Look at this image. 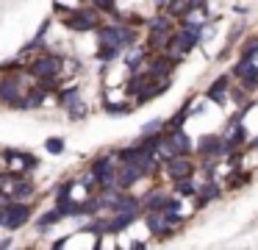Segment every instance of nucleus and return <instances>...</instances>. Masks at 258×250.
I'll return each mask as SVG.
<instances>
[{"mask_svg": "<svg viewBox=\"0 0 258 250\" xmlns=\"http://www.w3.org/2000/svg\"><path fill=\"white\" fill-rule=\"evenodd\" d=\"M103 20H106V17H103L95 6H89V3L78 6V9L67 11V14H61V17H56V22H61L64 31L75 33V36H86V33H92Z\"/></svg>", "mask_w": 258, "mask_h": 250, "instance_id": "1", "label": "nucleus"}, {"mask_svg": "<svg viewBox=\"0 0 258 250\" xmlns=\"http://www.w3.org/2000/svg\"><path fill=\"white\" fill-rule=\"evenodd\" d=\"M34 83L28 70H14V72H0V109H14L23 92Z\"/></svg>", "mask_w": 258, "mask_h": 250, "instance_id": "2", "label": "nucleus"}, {"mask_svg": "<svg viewBox=\"0 0 258 250\" xmlns=\"http://www.w3.org/2000/svg\"><path fill=\"white\" fill-rule=\"evenodd\" d=\"M0 211H3V220H0L3 231H23L34 220V200H6Z\"/></svg>", "mask_w": 258, "mask_h": 250, "instance_id": "3", "label": "nucleus"}, {"mask_svg": "<svg viewBox=\"0 0 258 250\" xmlns=\"http://www.w3.org/2000/svg\"><path fill=\"white\" fill-rule=\"evenodd\" d=\"M197 47H203V28H186V25H178L172 31V42H169V50L167 56L183 61L189 53H195Z\"/></svg>", "mask_w": 258, "mask_h": 250, "instance_id": "4", "label": "nucleus"}, {"mask_svg": "<svg viewBox=\"0 0 258 250\" xmlns=\"http://www.w3.org/2000/svg\"><path fill=\"white\" fill-rule=\"evenodd\" d=\"M233 150L236 147L219 131L217 133H203V136L195 139V159H219V161H225Z\"/></svg>", "mask_w": 258, "mask_h": 250, "instance_id": "5", "label": "nucleus"}, {"mask_svg": "<svg viewBox=\"0 0 258 250\" xmlns=\"http://www.w3.org/2000/svg\"><path fill=\"white\" fill-rule=\"evenodd\" d=\"M86 170H89V175L95 178L97 192L114 189V172H117V161H114V156L108 153V150H103V153L92 156L89 164H86Z\"/></svg>", "mask_w": 258, "mask_h": 250, "instance_id": "6", "label": "nucleus"}, {"mask_svg": "<svg viewBox=\"0 0 258 250\" xmlns=\"http://www.w3.org/2000/svg\"><path fill=\"white\" fill-rule=\"evenodd\" d=\"M3 161H6V172H14V175H31L39 167V156L17 147H3Z\"/></svg>", "mask_w": 258, "mask_h": 250, "instance_id": "7", "label": "nucleus"}, {"mask_svg": "<svg viewBox=\"0 0 258 250\" xmlns=\"http://www.w3.org/2000/svg\"><path fill=\"white\" fill-rule=\"evenodd\" d=\"M222 197H225L222 181H217V178H203V181H197V192L191 197V206H195V211H203Z\"/></svg>", "mask_w": 258, "mask_h": 250, "instance_id": "8", "label": "nucleus"}, {"mask_svg": "<svg viewBox=\"0 0 258 250\" xmlns=\"http://www.w3.org/2000/svg\"><path fill=\"white\" fill-rule=\"evenodd\" d=\"M186 175H197V159L195 156H169L161 161V178L175 181V178H186Z\"/></svg>", "mask_w": 258, "mask_h": 250, "instance_id": "9", "label": "nucleus"}, {"mask_svg": "<svg viewBox=\"0 0 258 250\" xmlns=\"http://www.w3.org/2000/svg\"><path fill=\"white\" fill-rule=\"evenodd\" d=\"M142 222L147 225V233L153 236V242H169V239L178 236V228H172L167 220L161 217V211H142Z\"/></svg>", "mask_w": 258, "mask_h": 250, "instance_id": "10", "label": "nucleus"}, {"mask_svg": "<svg viewBox=\"0 0 258 250\" xmlns=\"http://www.w3.org/2000/svg\"><path fill=\"white\" fill-rule=\"evenodd\" d=\"M222 133L225 139H228L230 144H233L236 150H244L247 147V142H250V133H247V122H244V117L236 111L233 117H228V122L222 125Z\"/></svg>", "mask_w": 258, "mask_h": 250, "instance_id": "11", "label": "nucleus"}, {"mask_svg": "<svg viewBox=\"0 0 258 250\" xmlns=\"http://www.w3.org/2000/svg\"><path fill=\"white\" fill-rule=\"evenodd\" d=\"M50 97H53V92H47L42 83L34 81V83H31V86L23 92V97L14 103L12 111H36V109H42V106H45V100H50Z\"/></svg>", "mask_w": 258, "mask_h": 250, "instance_id": "12", "label": "nucleus"}, {"mask_svg": "<svg viewBox=\"0 0 258 250\" xmlns=\"http://www.w3.org/2000/svg\"><path fill=\"white\" fill-rule=\"evenodd\" d=\"M139 220H142V209L114 211V214H106V231L114 233V236H122V233L128 231V228H134Z\"/></svg>", "mask_w": 258, "mask_h": 250, "instance_id": "13", "label": "nucleus"}, {"mask_svg": "<svg viewBox=\"0 0 258 250\" xmlns=\"http://www.w3.org/2000/svg\"><path fill=\"white\" fill-rule=\"evenodd\" d=\"M142 181H147L145 172L134 164V161H117V172H114V189H134Z\"/></svg>", "mask_w": 258, "mask_h": 250, "instance_id": "14", "label": "nucleus"}, {"mask_svg": "<svg viewBox=\"0 0 258 250\" xmlns=\"http://www.w3.org/2000/svg\"><path fill=\"white\" fill-rule=\"evenodd\" d=\"M230 83H233L230 72H222V75H217V78H214V81L206 86L203 97H206L208 103H214V106H225V103H228V89H230Z\"/></svg>", "mask_w": 258, "mask_h": 250, "instance_id": "15", "label": "nucleus"}, {"mask_svg": "<svg viewBox=\"0 0 258 250\" xmlns=\"http://www.w3.org/2000/svg\"><path fill=\"white\" fill-rule=\"evenodd\" d=\"M169 192L178 194L180 200H191L197 192V175H186V178H175L169 181Z\"/></svg>", "mask_w": 258, "mask_h": 250, "instance_id": "16", "label": "nucleus"}, {"mask_svg": "<svg viewBox=\"0 0 258 250\" xmlns=\"http://www.w3.org/2000/svg\"><path fill=\"white\" fill-rule=\"evenodd\" d=\"M58 222H64V214H61V209H58V206L53 203V209L42 211V214L36 217L34 225H36V231H39V233H47L53 225H58Z\"/></svg>", "mask_w": 258, "mask_h": 250, "instance_id": "17", "label": "nucleus"}, {"mask_svg": "<svg viewBox=\"0 0 258 250\" xmlns=\"http://www.w3.org/2000/svg\"><path fill=\"white\" fill-rule=\"evenodd\" d=\"M100 109L106 111L108 117H125V114H134V103H131L128 97H122V100H111V97H103L100 100Z\"/></svg>", "mask_w": 258, "mask_h": 250, "instance_id": "18", "label": "nucleus"}, {"mask_svg": "<svg viewBox=\"0 0 258 250\" xmlns=\"http://www.w3.org/2000/svg\"><path fill=\"white\" fill-rule=\"evenodd\" d=\"M119 56H122V47H117V44H103L97 42L95 53H92V59L100 61V64H117Z\"/></svg>", "mask_w": 258, "mask_h": 250, "instance_id": "19", "label": "nucleus"}, {"mask_svg": "<svg viewBox=\"0 0 258 250\" xmlns=\"http://www.w3.org/2000/svg\"><path fill=\"white\" fill-rule=\"evenodd\" d=\"M61 111L67 114V120H70V122H84L86 117H89L92 106H89V100H86V97H78L75 103H70L67 109H61Z\"/></svg>", "mask_w": 258, "mask_h": 250, "instance_id": "20", "label": "nucleus"}, {"mask_svg": "<svg viewBox=\"0 0 258 250\" xmlns=\"http://www.w3.org/2000/svg\"><path fill=\"white\" fill-rule=\"evenodd\" d=\"M53 203H64V200L75 197V178H61V181L53 186Z\"/></svg>", "mask_w": 258, "mask_h": 250, "instance_id": "21", "label": "nucleus"}, {"mask_svg": "<svg viewBox=\"0 0 258 250\" xmlns=\"http://www.w3.org/2000/svg\"><path fill=\"white\" fill-rule=\"evenodd\" d=\"M45 153H50V156H64L67 153V139L64 136H45Z\"/></svg>", "mask_w": 258, "mask_h": 250, "instance_id": "22", "label": "nucleus"}, {"mask_svg": "<svg viewBox=\"0 0 258 250\" xmlns=\"http://www.w3.org/2000/svg\"><path fill=\"white\" fill-rule=\"evenodd\" d=\"M186 122H189V111L180 106L169 120H164V128H167V131H178V128H186Z\"/></svg>", "mask_w": 258, "mask_h": 250, "instance_id": "23", "label": "nucleus"}, {"mask_svg": "<svg viewBox=\"0 0 258 250\" xmlns=\"http://www.w3.org/2000/svg\"><path fill=\"white\" fill-rule=\"evenodd\" d=\"M78 6H84V0H53V17H61Z\"/></svg>", "mask_w": 258, "mask_h": 250, "instance_id": "24", "label": "nucleus"}, {"mask_svg": "<svg viewBox=\"0 0 258 250\" xmlns=\"http://www.w3.org/2000/svg\"><path fill=\"white\" fill-rule=\"evenodd\" d=\"M86 3H89V6H95V9L100 11L103 17H111L114 11L119 9V6H117V0H86Z\"/></svg>", "mask_w": 258, "mask_h": 250, "instance_id": "25", "label": "nucleus"}, {"mask_svg": "<svg viewBox=\"0 0 258 250\" xmlns=\"http://www.w3.org/2000/svg\"><path fill=\"white\" fill-rule=\"evenodd\" d=\"M158 131H164V120H161V117H156V120H147L145 125L139 128V133H158Z\"/></svg>", "mask_w": 258, "mask_h": 250, "instance_id": "26", "label": "nucleus"}, {"mask_svg": "<svg viewBox=\"0 0 258 250\" xmlns=\"http://www.w3.org/2000/svg\"><path fill=\"white\" fill-rule=\"evenodd\" d=\"M9 247H14V236H12V231H9L6 236H0V250H9Z\"/></svg>", "mask_w": 258, "mask_h": 250, "instance_id": "27", "label": "nucleus"}, {"mask_svg": "<svg viewBox=\"0 0 258 250\" xmlns=\"http://www.w3.org/2000/svg\"><path fill=\"white\" fill-rule=\"evenodd\" d=\"M230 11H233L236 17H247V11H250V6H233Z\"/></svg>", "mask_w": 258, "mask_h": 250, "instance_id": "28", "label": "nucleus"}, {"mask_svg": "<svg viewBox=\"0 0 258 250\" xmlns=\"http://www.w3.org/2000/svg\"><path fill=\"white\" fill-rule=\"evenodd\" d=\"M247 147H258V133H255V136L250 139V142H247Z\"/></svg>", "mask_w": 258, "mask_h": 250, "instance_id": "29", "label": "nucleus"}, {"mask_svg": "<svg viewBox=\"0 0 258 250\" xmlns=\"http://www.w3.org/2000/svg\"><path fill=\"white\" fill-rule=\"evenodd\" d=\"M6 170V161H3V150H0V172Z\"/></svg>", "mask_w": 258, "mask_h": 250, "instance_id": "30", "label": "nucleus"}]
</instances>
